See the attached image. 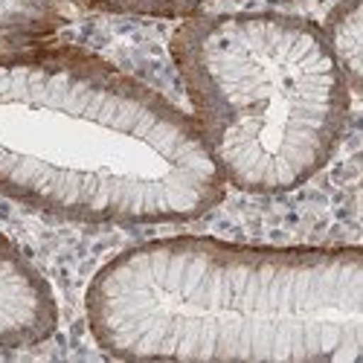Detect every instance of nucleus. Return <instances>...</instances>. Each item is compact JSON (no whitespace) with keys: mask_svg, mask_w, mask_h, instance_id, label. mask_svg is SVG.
<instances>
[{"mask_svg":"<svg viewBox=\"0 0 363 363\" xmlns=\"http://www.w3.org/2000/svg\"><path fill=\"white\" fill-rule=\"evenodd\" d=\"M96 6L111 9V12H128V15H189L206 0H94Z\"/></svg>","mask_w":363,"mask_h":363,"instance_id":"6","label":"nucleus"},{"mask_svg":"<svg viewBox=\"0 0 363 363\" xmlns=\"http://www.w3.org/2000/svg\"><path fill=\"white\" fill-rule=\"evenodd\" d=\"M0 192L82 224L209 213L224 177L195 119L76 47L0 58Z\"/></svg>","mask_w":363,"mask_h":363,"instance_id":"2","label":"nucleus"},{"mask_svg":"<svg viewBox=\"0 0 363 363\" xmlns=\"http://www.w3.org/2000/svg\"><path fill=\"white\" fill-rule=\"evenodd\" d=\"M323 33L346 76V84L357 87L360 84V0H343L328 15Z\"/></svg>","mask_w":363,"mask_h":363,"instance_id":"5","label":"nucleus"},{"mask_svg":"<svg viewBox=\"0 0 363 363\" xmlns=\"http://www.w3.org/2000/svg\"><path fill=\"white\" fill-rule=\"evenodd\" d=\"M58 328V302L6 235H0V346H33Z\"/></svg>","mask_w":363,"mask_h":363,"instance_id":"4","label":"nucleus"},{"mask_svg":"<svg viewBox=\"0 0 363 363\" xmlns=\"http://www.w3.org/2000/svg\"><path fill=\"white\" fill-rule=\"evenodd\" d=\"M84 311L94 340L125 360L354 363L363 253L157 238L111 259Z\"/></svg>","mask_w":363,"mask_h":363,"instance_id":"1","label":"nucleus"},{"mask_svg":"<svg viewBox=\"0 0 363 363\" xmlns=\"http://www.w3.org/2000/svg\"><path fill=\"white\" fill-rule=\"evenodd\" d=\"M172 55L209 157L241 192L302 186L346 134V76L325 33L306 18H192L177 29Z\"/></svg>","mask_w":363,"mask_h":363,"instance_id":"3","label":"nucleus"}]
</instances>
